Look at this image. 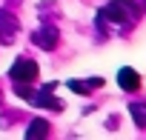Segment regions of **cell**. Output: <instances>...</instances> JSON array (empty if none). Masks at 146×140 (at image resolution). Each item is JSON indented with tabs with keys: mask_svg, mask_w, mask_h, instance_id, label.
<instances>
[{
	"mask_svg": "<svg viewBox=\"0 0 146 140\" xmlns=\"http://www.w3.org/2000/svg\"><path fill=\"white\" fill-rule=\"evenodd\" d=\"M103 17H106V20H115V23H120V26H126V23L135 20V12H132V6L126 3V0H112V3L103 9Z\"/></svg>",
	"mask_w": 146,
	"mask_h": 140,
	"instance_id": "1",
	"label": "cell"
},
{
	"mask_svg": "<svg viewBox=\"0 0 146 140\" xmlns=\"http://www.w3.org/2000/svg\"><path fill=\"white\" fill-rule=\"evenodd\" d=\"M37 77V66L32 63V60H17L15 66H12V80H17V83H32Z\"/></svg>",
	"mask_w": 146,
	"mask_h": 140,
	"instance_id": "2",
	"label": "cell"
},
{
	"mask_svg": "<svg viewBox=\"0 0 146 140\" xmlns=\"http://www.w3.org/2000/svg\"><path fill=\"white\" fill-rule=\"evenodd\" d=\"M117 83H120L123 92H135V89H140V75L135 69H120L117 72Z\"/></svg>",
	"mask_w": 146,
	"mask_h": 140,
	"instance_id": "3",
	"label": "cell"
},
{
	"mask_svg": "<svg viewBox=\"0 0 146 140\" xmlns=\"http://www.w3.org/2000/svg\"><path fill=\"white\" fill-rule=\"evenodd\" d=\"M129 112L140 129H146V103H129Z\"/></svg>",
	"mask_w": 146,
	"mask_h": 140,
	"instance_id": "4",
	"label": "cell"
},
{
	"mask_svg": "<svg viewBox=\"0 0 146 140\" xmlns=\"http://www.w3.org/2000/svg\"><path fill=\"white\" fill-rule=\"evenodd\" d=\"M143 3H146V0H143Z\"/></svg>",
	"mask_w": 146,
	"mask_h": 140,
	"instance_id": "5",
	"label": "cell"
}]
</instances>
